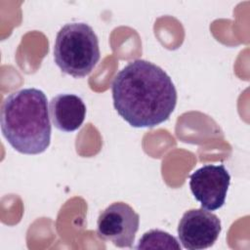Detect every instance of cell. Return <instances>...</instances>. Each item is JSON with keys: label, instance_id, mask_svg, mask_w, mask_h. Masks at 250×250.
Returning <instances> with one entry per match:
<instances>
[{"label": "cell", "instance_id": "cell-4", "mask_svg": "<svg viewBox=\"0 0 250 250\" xmlns=\"http://www.w3.org/2000/svg\"><path fill=\"white\" fill-rule=\"evenodd\" d=\"M140 216L125 202H114L103 210L97 221V234L115 246L132 247L139 229Z\"/></svg>", "mask_w": 250, "mask_h": 250}, {"label": "cell", "instance_id": "cell-7", "mask_svg": "<svg viewBox=\"0 0 250 250\" xmlns=\"http://www.w3.org/2000/svg\"><path fill=\"white\" fill-rule=\"evenodd\" d=\"M50 115L53 125L62 132H73L84 122L86 105L74 94H60L50 102Z\"/></svg>", "mask_w": 250, "mask_h": 250}, {"label": "cell", "instance_id": "cell-5", "mask_svg": "<svg viewBox=\"0 0 250 250\" xmlns=\"http://www.w3.org/2000/svg\"><path fill=\"white\" fill-rule=\"evenodd\" d=\"M230 183V175L226 167L207 164L189 176V188L201 208L215 211L226 201Z\"/></svg>", "mask_w": 250, "mask_h": 250}, {"label": "cell", "instance_id": "cell-8", "mask_svg": "<svg viewBox=\"0 0 250 250\" xmlns=\"http://www.w3.org/2000/svg\"><path fill=\"white\" fill-rule=\"evenodd\" d=\"M137 249H176L180 250L181 245L177 238L167 231L150 229L140 238Z\"/></svg>", "mask_w": 250, "mask_h": 250}, {"label": "cell", "instance_id": "cell-2", "mask_svg": "<svg viewBox=\"0 0 250 250\" xmlns=\"http://www.w3.org/2000/svg\"><path fill=\"white\" fill-rule=\"evenodd\" d=\"M47 102L44 92L36 88L21 89L4 100L1 130L17 151L39 154L50 146L52 127Z\"/></svg>", "mask_w": 250, "mask_h": 250}, {"label": "cell", "instance_id": "cell-3", "mask_svg": "<svg viewBox=\"0 0 250 250\" xmlns=\"http://www.w3.org/2000/svg\"><path fill=\"white\" fill-rule=\"evenodd\" d=\"M99 39L85 22L65 23L57 33L54 59L60 69L75 78L88 75L100 60Z\"/></svg>", "mask_w": 250, "mask_h": 250}, {"label": "cell", "instance_id": "cell-6", "mask_svg": "<svg viewBox=\"0 0 250 250\" xmlns=\"http://www.w3.org/2000/svg\"><path fill=\"white\" fill-rule=\"evenodd\" d=\"M222 230L219 217L204 208L184 213L178 226L180 242L186 249L200 250L211 247Z\"/></svg>", "mask_w": 250, "mask_h": 250}, {"label": "cell", "instance_id": "cell-1", "mask_svg": "<svg viewBox=\"0 0 250 250\" xmlns=\"http://www.w3.org/2000/svg\"><path fill=\"white\" fill-rule=\"evenodd\" d=\"M111 93L117 113L136 128L161 124L177 104L171 77L160 66L142 59L130 62L117 72Z\"/></svg>", "mask_w": 250, "mask_h": 250}]
</instances>
